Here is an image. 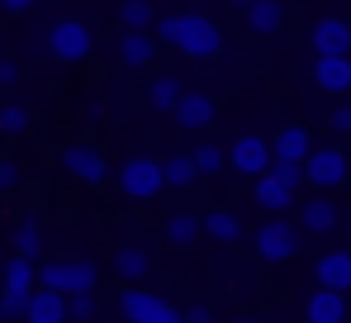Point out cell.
I'll return each instance as SVG.
<instances>
[{
  "label": "cell",
  "instance_id": "1",
  "mask_svg": "<svg viewBox=\"0 0 351 323\" xmlns=\"http://www.w3.org/2000/svg\"><path fill=\"white\" fill-rule=\"evenodd\" d=\"M157 43L195 57V62H209V57H219V48H223V34H219V24L209 14L176 10V14H157Z\"/></svg>",
  "mask_w": 351,
  "mask_h": 323
},
{
  "label": "cell",
  "instance_id": "2",
  "mask_svg": "<svg viewBox=\"0 0 351 323\" xmlns=\"http://www.w3.org/2000/svg\"><path fill=\"white\" fill-rule=\"evenodd\" d=\"M95 280H100V271H95L90 257H58V262H43V267H38V290H53L62 300L90 295Z\"/></svg>",
  "mask_w": 351,
  "mask_h": 323
},
{
  "label": "cell",
  "instance_id": "3",
  "mask_svg": "<svg viewBox=\"0 0 351 323\" xmlns=\"http://www.w3.org/2000/svg\"><path fill=\"white\" fill-rule=\"evenodd\" d=\"M95 48V34H90V24L86 19H53V29H48V53L58 57V62H86Z\"/></svg>",
  "mask_w": 351,
  "mask_h": 323
},
{
  "label": "cell",
  "instance_id": "4",
  "mask_svg": "<svg viewBox=\"0 0 351 323\" xmlns=\"http://www.w3.org/2000/svg\"><path fill=\"white\" fill-rule=\"evenodd\" d=\"M157 190H167L162 162L157 157H128L119 166V195H128V200H152Z\"/></svg>",
  "mask_w": 351,
  "mask_h": 323
},
{
  "label": "cell",
  "instance_id": "5",
  "mask_svg": "<svg viewBox=\"0 0 351 323\" xmlns=\"http://www.w3.org/2000/svg\"><path fill=\"white\" fill-rule=\"evenodd\" d=\"M256 252H261V262H271V267L294 262V252H299V233H294L285 219H271V223L256 228Z\"/></svg>",
  "mask_w": 351,
  "mask_h": 323
},
{
  "label": "cell",
  "instance_id": "6",
  "mask_svg": "<svg viewBox=\"0 0 351 323\" xmlns=\"http://www.w3.org/2000/svg\"><path fill=\"white\" fill-rule=\"evenodd\" d=\"M299 171H304V181H308V186L332 190V186H342V181H347V153H342V148H313L308 162H304Z\"/></svg>",
  "mask_w": 351,
  "mask_h": 323
},
{
  "label": "cell",
  "instance_id": "7",
  "mask_svg": "<svg viewBox=\"0 0 351 323\" xmlns=\"http://www.w3.org/2000/svg\"><path fill=\"white\" fill-rule=\"evenodd\" d=\"M313 153V133L304 124H285L276 138H271V162L276 166H304Z\"/></svg>",
  "mask_w": 351,
  "mask_h": 323
},
{
  "label": "cell",
  "instance_id": "8",
  "mask_svg": "<svg viewBox=\"0 0 351 323\" xmlns=\"http://www.w3.org/2000/svg\"><path fill=\"white\" fill-rule=\"evenodd\" d=\"M62 171L76 176V181H86V186H100V181L110 176V166H105V157H100V148H90V143L62 148Z\"/></svg>",
  "mask_w": 351,
  "mask_h": 323
},
{
  "label": "cell",
  "instance_id": "9",
  "mask_svg": "<svg viewBox=\"0 0 351 323\" xmlns=\"http://www.w3.org/2000/svg\"><path fill=\"white\" fill-rule=\"evenodd\" d=\"M228 162H233V171H242V176H266L271 171V143L261 133H242L233 143V153H228Z\"/></svg>",
  "mask_w": 351,
  "mask_h": 323
},
{
  "label": "cell",
  "instance_id": "10",
  "mask_svg": "<svg viewBox=\"0 0 351 323\" xmlns=\"http://www.w3.org/2000/svg\"><path fill=\"white\" fill-rule=\"evenodd\" d=\"M313 53L318 57H351V24L328 14L313 24Z\"/></svg>",
  "mask_w": 351,
  "mask_h": 323
},
{
  "label": "cell",
  "instance_id": "11",
  "mask_svg": "<svg viewBox=\"0 0 351 323\" xmlns=\"http://www.w3.org/2000/svg\"><path fill=\"white\" fill-rule=\"evenodd\" d=\"M313 276H318V290H332V295H347L351 290V252H323L318 257V267H313Z\"/></svg>",
  "mask_w": 351,
  "mask_h": 323
},
{
  "label": "cell",
  "instance_id": "12",
  "mask_svg": "<svg viewBox=\"0 0 351 323\" xmlns=\"http://www.w3.org/2000/svg\"><path fill=\"white\" fill-rule=\"evenodd\" d=\"M171 119L180 124V129H209L214 124V100L209 96H199V91H185L180 100H176V109H171Z\"/></svg>",
  "mask_w": 351,
  "mask_h": 323
},
{
  "label": "cell",
  "instance_id": "13",
  "mask_svg": "<svg viewBox=\"0 0 351 323\" xmlns=\"http://www.w3.org/2000/svg\"><path fill=\"white\" fill-rule=\"evenodd\" d=\"M167 300H157L152 290H143V285H128L123 295H119V323H147L157 309H162Z\"/></svg>",
  "mask_w": 351,
  "mask_h": 323
},
{
  "label": "cell",
  "instance_id": "14",
  "mask_svg": "<svg viewBox=\"0 0 351 323\" xmlns=\"http://www.w3.org/2000/svg\"><path fill=\"white\" fill-rule=\"evenodd\" d=\"M313 81L328 96H347L351 91V57H318L313 62Z\"/></svg>",
  "mask_w": 351,
  "mask_h": 323
},
{
  "label": "cell",
  "instance_id": "15",
  "mask_svg": "<svg viewBox=\"0 0 351 323\" xmlns=\"http://www.w3.org/2000/svg\"><path fill=\"white\" fill-rule=\"evenodd\" d=\"M304 319H308V323H342V319H347V295L313 290V295L304 300Z\"/></svg>",
  "mask_w": 351,
  "mask_h": 323
},
{
  "label": "cell",
  "instance_id": "16",
  "mask_svg": "<svg viewBox=\"0 0 351 323\" xmlns=\"http://www.w3.org/2000/svg\"><path fill=\"white\" fill-rule=\"evenodd\" d=\"M252 195H256V205H261V210H271V219L280 214V210H290V205H294V190L285 186V181H280V176H276V171L256 176V190H252Z\"/></svg>",
  "mask_w": 351,
  "mask_h": 323
},
{
  "label": "cell",
  "instance_id": "17",
  "mask_svg": "<svg viewBox=\"0 0 351 323\" xmlns=\"http://www.w3.org/2000/svg\"><path fill=\"white\" fill-rule=\"evenodd\" d=\"M337 219H342V214H337V205H332L328 195H313V200L299 205V223H304L308 233H332Z\"/></svg>",
  "mask_w": 351,
  "mask_h": 323
},
{
  "label": "cell",
  "instance_id": "18",
  "mask_svg": "<svg viewBox=\"0 0 351 323\" xmlns=\"http://www.w3.org/2000/svg\"><path fill=\"white\" fill-rule=\"evenodd\" d=\"M24 319H29V323H66V300L53 295V290H34Z\"/></svg>",
  "mask_w": 351,
  "mask_h": 323
},
{
  "label": "cell",
  "instance_id": "19",
  "mask_svg": "<svg viewBox=\"0 0 351 323\" xmlns=\"http://www.w3.org/2000/svg\"><path fill=\"white\" fill-rule=\"evenodd\" d=\"M119 62H123V67H147V62H157V38H152V34H119Z\"/></svg>",
  "mask_w": 351,
  "mask_h": 323
},
{
  "label": "cell",
  "instance_id": "20",
  "mask_svg": "<svg viewBox=\"0 0 351 323\" xmlns=\"http://www.w3.org/2000/svg\"><path fill=\"white\" fill-rule=\"evenodd\" d=\"M114 19H119V29H123V34H152V29H157V10H152V5H143V0L119 5Z\"/></svg>",
  "mask_w": 351,
  "mask_h": 323
},
{
  "label": "cell",
  "instance_id": "21",
  "mask_svg": "<svg viewBox=\"0 0 351 323\" xmlns=\"http://www.w3.org/2000/svg\"><path fill=\"white\" fill-rule=\"evenodd\" d=\"M199 233H209L214 243H237L242 238V219L233 210H209V214L199 219Z\"/></svg>",
  "mask_w": 351,
  "mask_h": 323
},
{
  "label": "cell",
  "instance_id": "22",
  "mask_svg": "<svg viewBox=\"0 0 351 323\" xmlns=\"http://www.w3.org/2000/svg\"><path fill=\"white\" fill-rule=\"evenodd\" d=\"M43 247H48V238H43V228H38V219H19V228H14V257L38 262Z\"/></svg>",
  "mask_w": 351,
  "mask_h": 323
},
{
  "label": "cell",
  "instance_id": "23",
  "mask_svg": "<svg viewBox=\"0 0 351 323\" xmlns=\"http://www.w3.org/2000/svg\"><path fill=\"white\" fill-rule=\"evenodd\" d=\"M0 276H5V290H14V295H34V290H38V262L10 257Z\"/></svg>",
  "mask_w": 351,
  "mask_h": 323
},
{
  "label": "cell",
  "instance_id": "24",
  "mask_svg": "<svg viewBox=\"0 0 351 323\" xmlns=\"http://www.w3.org/2000/svg\"><path fill=\"white\" fill-rule=\"evenodd\" d=\"M242 14H247V24L261 29V34H276L280 19H285V10H280L276 0H252V5H242Z\"/></svg>",
  "mask_w": 351,
  "mask_h": 323
},
{
  "label": "cell",
  "instance_id": "25",
  "mask_svg": "<svg viewBox=\"0 0 351 323\" xmlns=\"http://www.w3.org/2000/svg\"><path fill=\"white\" fill-rule=\"evenodd\" d=\"M114 271L123 276V280H133V285H138V280L152 271V257H147L143 247H119V252H114Z\"/></svg>",
  "mask_w": 351,
  "mask_h": 323
},
{
  "label": "cell",
  "instance_id": "26",
  "mask_svg": "<svg viewBox=\"0 0 351 323\" xmlns=\"http://www.w3.org/2000/svg\"><path fill=\"white\" fill-rule=\"evenodd\" d=\"M180 96H185V91H180V81H176V76H157V81L147 86V105H152V109H167V114L176 109Z\"/></svg>",
  "mask_w": 351,
  "mask_h": 323
},
{
  "label": "cell",
  "instance_id": "27",
  "mask_svg": "<svg viewBox=\"0 0 351 323\" xmlns=\"http://www.w3.org/2000/svg\"><path fill=\"white\" fill-rule=\"evenodd\" d=\"M162 181H167L171 190H190V186H195V162L185 157V153H180V157H167L162 162Z\"/></svg>",
  "mask_w": 351,
  "mask_h": 323
},
{
  "label": "cell",
  "instance_id": "28",
  "mask_svg": "<svg viewBox=\"0 0 351 323\" xmlns=\"http://www.w3.org/2000/svg\"><path fill=\"white\" fill-rule=\"evenodd\" d=\"M190 162H195V176H214V171L228 166V153H223L219 143H199V148L190 153Z\"/></svg>",
  "mask_w": 351,
  "mask_h": 323
},
{
  "label": "cell",
  "instance_id": "29",
  "mask_svg": "<svg viewBox=\"0 0 351 323\" xmlns=\"http://www.w3.org/2000/svg\"><path fill=\"white\" fill-rule=\"evenodd\" d=\"M167 238H171L176 247H190V243L199 238V219L185 214V210H176V214L167 219Z\"/></svg>",
  "mask_w": 351,
  "mask_h": 323
},
{
  "label": "cell",
  "instance_id": "30",
  "mask_svg": "<svg viewBox=\"0 0 351 323\" xmlns=\"http://www.w3.org/2000/svg\"><path fill=\"white\" fill-rule=\"evenodd\" d=\"M34 124L29 105H0V133H24Z\"/></svg>",
  "mask_w": 351,
  "mask_h": 323
},
{
  "label": "cell",
  "instance_id": "31",
  "mask_svg": "<svg viewBox=\"0 0 351 323\" xmlns=\"http://www.w3.org/2000/svg\"><path fill=\"white\" fill-rule=\"evenodd\" d=\"M24 309H29V295L0 290V319H24Z\"/></svg>",
  "mask_w": 351,
  "mask_h": 323
},
{
  "label": "cell",
  "instance_id": "32",
  "mask_svg": "<svg viewBox=\"0 0 351 323\" xmlns=\"http://www.w3.org/2000/svg\"><path fill=\"white\" fill-rule=\"evenodd\" d=\"M90 314H95V300H90V295H71V300H66V319L86 323Z\"/></svg>",
  "mask_w": 351,
  "mask_h": 323
},
{
  "label": "cell",
  "instance_id": "33",
  "mask_svg": "<svg viewBox=\"0 0 351 323\" xmlns=\"http://www.w3.org/2000/svg\"><path fill=\"white\" fill-rule=\"evenodd\" d=\"M14 186H19V162L0 157V195H10Z\"/></svg>",
  "mask_w": 351,
  "mask_h": 323
},
{
  "label": "cell",
  "instance_id": "34",
  "mask_svg": "<svg viewBox=\"0 0 351 323\" xmlns=\"http://www.w3.org/2000/svg\"><path fill=\"white\" fill-rule=\"evenodd\" d=\"M328 124H332V133H351V100H342L337 109H328Z\"/></svg>",
  "mask_w": 351,
  "mask_h": 323
},
{
  "label": "cell",
  "instance_id": "35",
  "mask_svg": "<svg viewBox=\"0 0 351 323\" xmlns=\"http://www.w3.org/2000/svg\"><path fill=\"white\" fill-rule=\"evenodd\" d=\"M34 10H38L34 0H5V5H0V14H10V19H24V14H34Z\"/></svg>",
  "mask_w": 351,
  "mask_h": 323
},
{
  "label": "cell",
  "instance_id": "36",
  "mask_svg": "<svg viewBox=\"0 0 351 323\" xmlns=\"http://www.w3.org/2000/svg\"><path fill=\"white\" fill-rule=\"evenodd\" d=\"M271 171H276L290 190H299V186H304V171H299V166H276V162H271Z\"/></svg>",
  "mask_w": 351,
  "mask_h": 323
},
{
  "label": "cell",
  "instance_id": "37",
  "mask_svg": "<svg viewBox=\"0 0 351 323\" xmlns=\"http://www.w3.org/2000/svg\"><path fill=\"white\" fill-rule=\"evenodd\" d=\"M19 81V62L14 57H0V86H14Z\"/></svg>",
  "mask_w": 351,
  "mask_h": 323
},
{
  "label": "cell",
  "instance_id": "38",
  "mask_svg": "<svg viewBox=\"0 0 351 323\" xmlns=\"http://www.w3.org/2000/svg\"><path fill=\"white\" fill-rule=\"evenodd\" d=\"M147 323H185V314H180V309H171V304H162V309H157Z\"/></svg>",
  "mask_w": 351,
  "mask_h": 323
},
{
  "label": "cell",
  "instance_id": "39",
  "mask_svg": "<svg viewBox=\"0 0 351 323\" xmlns=\"http://www.w3.org/2000/svg\"><path fill=\"white\" fill-rule=\"evenodd\" d=\"M185 323H209V309H204V304H195V309L185 314Z\"/></svg>",
  "mask_w": 351,
  "mask_h": 323
},
{
  "label": "cell",
  "instance_id": "40",
  "mask_svg": "<svg viewBox=\"0 0 351 323\" xmlns=\"http://www.w3.org/2000/svg\"><path fill=\"white\" fill-rule=\"evenodd\" d=\"M233 323H261V319H233Z\"/></svg>",
  "mask_w": 351,
  "mask_h": 323
},
{
  "label": "cell",
  "instance_id": "41",
  "mask_svg": "<svg viewBox=\"0 0 351 323\" xmlns=\"http://www.w3.org/2000/svg\"><path fill=\"white\" fill-rule=\"evenodd\" d=\"M0 271H5V252H0Z\"/></svg>",
  "mask_w": 351,
  "mask_h": 323
},
{
  "label": "cell",
  "instance_id": "42",
  "mask_svg": "<svg viewBox=\"0 0 351 323\" xmlns=\"http://www.w3.org/2000/svg\"><path fill=\"white\" fill-rule=\"evenodd\" d=\"M0 323H5V319H0Z\"/></svg>",
  "mask_w": 351,
  "mask_h": 323
},
{
  "label": "cell",
  "instance_id": "43",
  "mask_svg": "<svg viewBox=\"0 0 351 323\" xmlns=\"http://www.w3.org/2000/svg\"><path fill=\"white\" fill-rule=\"evenodd\" d=\"M209 323H214V319H209Z\"/></svg>",
  "mask_w": 351,
  "mask_h": 323
}]
</instances>
